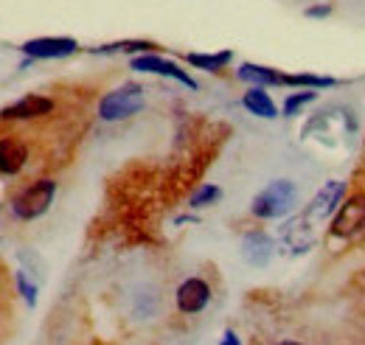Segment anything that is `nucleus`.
<instances>
[{
    "label": "nucleus",
    "instance_id": "obj_1",
    "mask_svg": "<svg viewBox=\"0 0 365 345\" xmlns=\"http://www.w3.org/2000/svg\"><path fill=\"white\" fill-rule=\"evenodd\" d=\"M143 107H146V90H143V85H138V82H124V85L107 90V93L98 98L96 115H98V121H104V124H118V121L135 118Z\"/></svg>",
    "mask_w": 365,
    "mask_h": 345
},
{
    "label": "nucleus",
    "instance_id": "obj_2",
    "mask_svg": "<svg viewBox=\"0 0 365 345\" xmlns=\"http://www.w3.org/2000/svg\"><path fill=\"white\" fill-rule=\"evenodd\" d=\"M298 200H301V194H298V185H295L292 180H287V177L270 180V182L253 197L250 214L256 216V219H264V222H270V219H284V216H289L298 208Z\"/></svg>",
    "mask_w": 365,
    "mask_h": 345
},
{
    "label": "nucleus",
    "instance_id": "obj_3",
    "mask_svg": "<svg viewBox=\"0 0 365 345\" xmlns=\"http://www.w3.org/2000/svg\"><path fill=\"white\" fill-rule=\"evenodd\" d=\"M56 194H59V182L53 177L31 180L26 188H20L14 194V200L9 202V211L17 222H34L51 211Z\"/></svg>",
    "mask_w": 365,
    "mask_h": 345
},
{
    "label": "nucleus",
    "instance_id": "obj_4",
    "mask_svg": "<svg viewBox=\"0 0 365 345\" xmlns=\"http://www.w3.org/2000/svg\"><path fill=\"white\" fill-rule=\"evenodd\" d=\"M130 71L135 73H149V76H163V79H172V82H180L182 87L188 90H200V82L182 68L180 62L163 56V53H140V56H133L130 59Z\"/></svg>",
    "mask_w": 365,
    "mask_h": 345
},
{
    "label": "nucleus",
    "instance_id": "obj_5",
    "mask_svg": "<svg viewBox=\"0 0 365 345\" xmlns=\"http://www.w3.org/2000/svg\"><path fill=\"white\" fill-rule=\"evenodd\" d=\"M365 230V194H351L340 202L329 222V236L334 239H351Z\"/></svg>",
    "mask_w": 365,
    "mask_h": 345
},
{
    "label": "nucleus",
    "instance_id": "obj_6",
    "mask_svg": "<svg viewBox=\"0 0 365 345\" xmlns=\"http://www.w3.org/2000/svg\"><path fill=\"white\" fill-rule=\"evenodd\" d=\"M56 110V101L43 93H26L23 98L0 107V121L3 124H17V121H40L48 118Z\"/></svg>",
    "mask_w": 365,
    "mask_h": 345
},
{
    "label": "nucleus",
    "instance_id": "obj_7",
    "mask_svg": "<svg viewBox=\"0 0 365 345\" xmlns=\"http://www.w3.org/2000/svg\"><path fill=\"white\" fill-rule=\"evenodd\" d=\"M82 45L73 37H31L20 45V53L26 59L43 62V59H68L73 53H79Z\"/></svg>",
    "mask_w": 365,
    "mask_h": 345
},
{
    "label": "nucleus",
    "instance_id": "obj_8",
    "mask_svg": "<svg viewBox=\"0 0 365 345\" xmlns=\"http://www.w3.org/2000/svg\"><path fill=\"white\" fill-rule=\"evenodd\" d=\"M211 298H214V289L200 275L185 278V281H180V287L175 289V306H178L180 314H200V311H205Z\"/></svg>",
    "mask_w": 365,
    "mask_h": 345
},
{
    "label": "nucleus",
    "instance_id": "obj_9",
    "mask_svg": "<svg viewBox=\"0 0 365 345\" xmlns=\"http://www.w3.org/2000/svg\"><path fill=\"white\" fill-rule=\"evenodd\" d=\"M343 200H346V182L343 180H329V182L320 185V191L312 197V202L307 205V211L301 216L309 225L312 222H329V216H334Z\"/></svg>",
    "mask_w": 365,
    "mask_h": 345
},
{
    "label": "nucleus",
    "instance_id": "obj_10",
    "mask_svg": "<svg viewBox=\"0 0 365 345\" xmlns=\"http://www.w3.org/2000/svg\"><path fill=\"white\" fill-rule=\"evenodd\" d=\"M31 160V149L23 140V135L6 132L0 135V177H17L29 166Z\"/></svg>",
    "mask_w": 365,
    "mask_h": 345
},
{
    "label": "nucleus",
    "instance_id": "obj_11",
    "mask_svg": "<svg viewBox=\"0 0 365 345\" xmlns=\"http://www.w3.org/2000/svg\"><path fill=\"white\" fill-rule=\"evenodd\" d=\"M275 256V242L264 230H250L242 236V259L250 267H267Z\"/></svg>",
    "mask_w": 365,
    "mask_h": 345
},
{
    "label": "nucleus",
    "instance_id": "obj_12",
    "mask_svg": "<svg viewBox=\"0 0 365 345\" xmlns=\"http://www.w3.org/2000/svg\"><path fill=\"white\" fill-rule=\"evenodd\" d=\"M236 79L250 87H284V71L270 68V65H259V62H242L236 68Z\"/></svg>",
    "mask_w": 365,
    "mask_h": 345
},
{
    "label": "nucleus",
    "instance_id": "obj_13",
    "mask_svg": "<svg viewBox=\"0 0 365 345\" xmlns=\"http://www.w3.org/2000/svg\"><path fill=\"white\" fill-rule=\"evenodd\" d=\"M182 62L194 71H205V73H222L233 65V51L222 48V51H188L182 53Z\"/></svg>",
    "mask_w": 365,
    "mask_h": 345
},
{
    "label": "nucleus",
    "instance_id": "obj_14",
    "mask_svg": "<svg viewBox=\"0 0 365 345\" xmlns=\"http://www.w3.org/2000/svg\"><path fill=\"white\" fill-rule=\"evenodd\" d=\"M242 107H245L250 115L264 118V121H275L278 113H281L267 87H247V90L242 93Z\"/></svg>",
    "mask_w": 365,
    "mask_h": 345
},
{
    "label": "nucleus",
    "instance_id": "obj_15",
    "mask_svg": "<svg viewBox=\"0 0 365 345\" xmlns=\"http://www.w3.org/2000/svg\"><path fill=\"white\" fill-rule=\"evenodd\" d=\"M160 45L152 40H115V43L93 45L88 48V53L93 56H140V53H155Z\"/></svg>",
    "mask_w": 365,
    "mask_h": 345
},
{
    "label": "nucleus",
    "instance_id": "obj_16",
    "mask_svg": "<svg viewBox=\"0 0 365 345\" xmlns=\"http://www.w3.org/2000/svg\"><path fill=\"white\" fill-rule=\"evenodd\" d=\"M337 85H340L337 79L320 76V73H309V71L284 73V87H292V90H329V87H337Z\"/></svg>",
    "mask_w": 365,
    "mask_h": 345
},
{
    "label": "nucleus",
    "instance_id": "obj_17",
    "mask_svg": "<svg viewBox=\"0 0 365 345\" xmlns=\"http://www.w3.org/2000/svg\"><path fill=\"white\" fill-rule=\"evenodd\" d=\"M320 96V90H295V93H289L287 98H284V104H281V115L284 118H298L309 104H315Z\"/></svg>",
    "mask_w": 365,
    "mask_h": 345
},
{
    "label": "nucleus",
    "instance_id": "obj_18",
    "mask_svg": "<svg viewBox=\"0 0 365 345\" xmlns=\"http://www.w3.org/2000/svg\"><path fill=\"white\" fill-rule=\"evenodd\" d=\"M222 200V188L217 182H202L191 197H188V208L191 211H205L211 205H217Z\"/></svg>",
    "mask_w": 365,
    "mask_h": 345
},
{
    "label": "nucleus",
    "instance_id": "obj_19",
    "mask_svg": "<svg viewBox=\"0 0 365 345\" xmlns=\"http://www.w3.org/2000/svg\"><path fill=\"white\" fill-rule=\"evenodd\" d=\"M14 287H17L20 298L26 301V306H31V309L37 306V292H40V287H37V281L29 278L26 269H17V272H14Z\"/></svg>",
    "mask_w": 365,
    "mask_h": 345
},
{
    "label": "nucleus",
    "instance_id": "obj_20",
    "mask_svg": "<svg viewBox=\"0 0 365 345\" xmlns=\"http://www.w3.org/2000/svg\"><path fill=\"white\" fill-rule=\"evenodd\" d=\"M331 11H334L331 3H312V6L304 9V17H309V20H326V17H331Z\"/></svg>",
    "mask_w": 365,
    "mask_h": 345
},
{
    "label": "nucleus",
    "instance_id": "obj_21",
    "mask_svg": "<svg viewBox=\"0 0 365 345\" xmlns=\"http://www.w3.org/2000/svg\"><path fill=\"white\" fill-rule=\"evenodd\" d=\"M220 345H242V340H239V334H236L233 329H225V331H222V340H220Z\"/></svg>",
    "mask_w": 365,
    "mask_h": 345
},
{
    "label": "nucleus",
    "instance_id": "obj_22",
    "mask_svg": "<svg viewBox=\"0 0 365 345\" xmlns=\"http://www.w3.org/2000/svg\"><path fill=\"white\" fill-rule=\"evenodd\" d=\"M185 222H197V216H194V214H182V216H178V219H175V225H185Z\"/></svg>",
    "mask_w": 365,
    "mask_h": 345
},
{
    "label": "nucleus",
    "instance_id": "obj_23",
    "mask_svg": "<svg viewBox=\"0 0 365 345\" xmlns=\"http://www.w3.org/2000/svg\"><path fill=\"white\" fill-rule=\"evenodd\" d=\"M275 345H304V343H298V340H281V343H275Z\"/></svg>",
    "mask_w": 365,
    "mask_h": 345
}]
</instances>
